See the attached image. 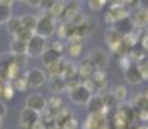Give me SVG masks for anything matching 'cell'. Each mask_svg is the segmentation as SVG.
<instances>
[{
	"instance_id": "1",
	"label": "cell",
	"mask_w": 148,
	"mask_h": 129,
	"mask_svg": "<svg viewBox=\"0 0 148 129\" xmlns=\"http://www.w3.org/2000/svg\"><path fill=\"white\" fill-rule=\"evenodd\" d=\"M54 31H56V22H54V18L49 13L38 18V23H36L35 31H34L36 35L47 39L53 35Z\"/></svg>"
},
{
	"instance_id": "2",
	"label": "cell",
	"mask_w": 148,
	"mask_h": 129,
	"mask_svg": "<svg viewBox=\"0 0 148 129\" xmlns=\"http://www.w3.org/2000/svg\"><path fill=\"white\" fill-rule=\"evenodd\" d=\"M45 50V39L34 34V36L27 41L26 54L28 57H40Z\"/></svg>"
},
{
	"instance_id": "3",
	"label": "cell",
	"mask_w": 148,
	"mask_h": 129,
	"mask_svg": "<svg viewBox=\"0 0 148 129\" xmlns=\"http://www.w3.org/2000/svg\"><path fill=\"white\" fill-rule=\"evenodd\" d=\"M92 65L94 66L95 70H99V68H104L108 63V57H107V53L104 52L103 49L101 48H97V49H93L90 50L89 53V57H88Z\"/></svg>"
},
{
	"instance_id": "4",
	"label": "cell",
	"mask_w": 148,
	"mask_h": 129,
	"mask_svg": "<svg viewBox=\"0 0 148 129\" xmlns=\"http://www.w3.org/2000/svg\"><path fill=\"white\" fill-rule=\"evenodd\" d=\"M68 93H70V99L73 103H76V105H86L88 101L90 99V97H92V94H93L85 87H82L81 84L79 85V87H76L75 89L68 92Z\"/></svg>"
},
{
	"instance_id": "5",
	"label": "cell",
	"mask_w": 148,
	"mask_h": 129,
	"mask_svg": "<svg viewBox=\"0 0 148 129\" xmlns=\"http://www.w3.org/2000/svg\"><path fill=\"white\" fill-rule=\"evenodd\" d=\"M38 120H40V112L32 108L25 107L21 112V127L22 129H31Z\"/></svg>"
},
{
	"instance_id": "6",
	"label": "cell",
	"mask_w": 148,
	"mask_h": 129,
	"mask_svg": "<svg viewBox=\"0 0 148 129\" xmlns=\"http://www.w3.org/2000/svg\"><path fill=\"white\" fill-rule=\"evenodd\" d=\"M106 127V115L101 112H90L85 120L84 129H102Z\"/></svg>"
},
{
	"instance_id": "7",
	"label": "cell",
	"mask_w": 148,
	"mask_h": 129,
	"mask_svg": "<svg viewBox=\"0 0 148 129\" xmlns=\"http://www.w3.org/2000/svg\"><path fill=\"white\" fill-rule=\"evenodd\" d=\"M26 80L28 87H41L45 83V72L40 68H31L26 74Z\"/></svg>"
},
{
	"instance_id": "8",
	"label": "cell",
	"mask_w": 148,
	"mask_h": 129,
	"mask_svg": "<svg viewBox=\"0 0 148 129\" xmlns=\"http://www.w3.org/2000/svg\"><path fill=\"white\" fill-rule=\"evenodd\" d=\"M45 106H47V99L40 93L30 94L26 99V107L32 108V110L38 111V112H41L45 108Z\"/></svg>"
},
{
	"instance_id": "9",
	"label": "cell",
	"mask_w": 148,
	"mask_h": 129,
	"mask_svg": "<svg viewBox=\"0 0 148 129\" xmlns=\"http://www.w3.org/2000/svg\"><path fill=\"white\" fill-rule=\"evenodd\" d=\"M107 12L112 16V18L115 22L129 17V10H127V8L125 7L124 4H121V3H113Z\"/></svg>"
},
{
	"instance_id": "10",
	"label": "cell",
	"mask_w": 148,
	"mask_h": 129,
	"mask_svg": "<svg viewBox=\"0 0 148 129\" xmlns=\"http://www.w3.org/2000/svg\"><path fill=\"white\" fill-rule=\"evenodd\" d=\"M71 117H73L72 114H71V111H68L67 108H63V107L59 108V110L56 111V115H54V120H53L54 127L62 128Z\"/></svg>"
},
{
	"instance_id": "11",
	"label": "cell",
	"mask_w": 148,
	"mask_h": 129,
	"mask_svg": "<svg viewBox=\"0 0 148 129\" xmlns=\"http://www.w3.org/2000/svg\"><path fill=\"white\" fill-rule=\"evenodd\" d=\"M121 40H122V35L115 27L108 28L106 31V34H104V41H106V44L111 48V49H112L115 45H117Z\"/></svg>"
},
{
	"instance_id": "12",
	"label": "cell",
	"mask_w": 148,
	"mask_h": 129,
	"mask_svg": "<svg viewBox=\"0 0 148 129\" xmlns=\"http://www.w3.org/2000/svg\"><path fill=\"white\" fill-rule=\"evenodd\" d=\"M127 56H129V58L132 62L138 63V62H140L142 59L147 58V52L142 45H139V43H138L136 45H134L133 48H130V49L127 50Z\"/></svg>"
},
{
	"instance_id": "13",
	"label": "cell",
	"mask_w": 148,
	"mask_h": 129,
	"mask_svg": "<svg viewBox=\"0 0 148 129\" xmlns=\"http://www.w3.org/2000/svg\"><path fill=\"white\" fill-rule=\"evenodd\" d=\"M132 21L134 23V27H144L148 25V9L147 8H140L134 13L132 17Z\"/></svg>"
},
{
	"instance_id": "14",
	"label": "cell",
	"mask_w": 148,
	"mask_h": 129,
	"mask_svg": "<svg viewBox=\"0 0 148 129\" xmlns=\"http://www.w3.org/2000/svg\"><path fill=\"white\" fill-rule=\"evenodd\" d=\"M64 87H66V80L62 76H52L49 80V88L50 92L54 94H59L64 92Z\"/></svg>"
},
{
	"instance_id": "15",
	"label": "cell",
	"mask_w": 148,
	"mask_h": 129,
	"mask_svg": "<svg viewBox=\"0 0 148 129\" xmlns=\"http://www.w3.org/2000/svg\"><path fill=\"white\" fill-rule=\"evenodd\" d=\"M86 106L90 112H102V110L104 108V103H103V99H102V96L101 94H95V96L92 94V97H90V99L88 101Z\"/></svg>"
},
{
	"instance_id": "16",
	"label": "cell",
	"mask_w": 148,
	"mask_h": 129,
	"mask_svg": "<svg viewBox=\"0 0 148 129\" xmlns=\"http://www.w3.org/2000/svg\"><path fill=\"white\" fill-rule=\"evenodd\" d=\"M93 72H94V66L89 59H84L77 67V75L80 79H86V77H92Z\"/></svg>"
},
{
	"instance_id": "17",
	"label": "cell",
	"mask_w": 148,
	"mask_h": 129,
	"mask_svg": "<svg viewBox=\"0 0 148 129\" xmlns=\"http://www.w3.org/2000/svg\"><path fill=\"white\" fill-rule=\"evenodd\" d=\"M125 77H126V80L130 84H134V85L143 81V79H142V76H140V72H139L136 66H130V67H127L126 70H125Z\"/></svg>"
},
{
	"instance_id": "18",
	"label": "cell",
	"mask_w": 148,
	"mask_h": 129,
	"mask_svg": "<svg viewBox=\"0 0 148 129\" xmlns=\"http://www.w3.org/2000/svg\"><path fill=\"white\" fill-rule=\"evenodd\" d=\"M75 28H76L75 25H72L71 22L64 21L63 23L59 25L58 30H57V34H58V36L61 39H67L68 36L72 35V34L75 32Z\"/></svg>"
},
{
	"instance_id": "19",
	"label": "cell",
	"mask_w": 148,
	"mask_h": 129,
	"mask_svg": "<svg viewBox=\"0 0 148 129\" xmlns=\"http://www.w3.org/2000/svg\"><path fill=\"white\" fill-rule=\"evenodd\" d=\"M79 10H80V8H79L77 3H76V1H71L70 4L64 5V10H63L62 17L64 18V21L71 22V19L76 16V13H77Z\"/></svg>"
},
{
	"instance_id": "20",
	"label": "cell",
	"mask_w": 148,
	"mask_h": 129,
	"mask_svg": "<svg viewBox=\"0 0 148 129\" xmlns=\"http://www.w3.org/2000/svg\"><path fill=\"white\" fill-rule=\"evenodd\" d=\"M77 75V66L72 61H64L63 63V71H62V77L64 80L68 77H73Z\"/></svg>"
},
{
	"instance_id": "21",
	"label": "cell",
	"mask_w": 148,
	"mask_h": 129,
	"mask_svg": "<svg viewBox=\"0 0 148 129\" xmlns=\"http://www.w3.org/2000/svg\"><path fill=\"white\" fill-rule=\"evenodd\" d=\"M22 27V23H21V18L19 17H9L7 21V30L9 34L12 35H16Z\"/></svg>"
},
{
	"instance_id": "22",
	"label": "cell",
	"mask_w": 148,
	"mask_h": 129,
	"mask_svg": "<svg viewBox=\"0 0 148 129\" xmlns=\"http://www.w3.org/2000/svg\"><path fill=\"white\" fill-rule=\"evenodd\" d=\"M62 54H59L58 52H56L54 49H52V48H49L48 50H44V53L41 54L42 57V62H44V65H50L53 63V62L58 61L59 58H61Z\"/></svg>"
},
{
	"instance_id": "23",
	"label": "cell",
	"mask_w": 148,
	"mask_h": 129,
	"mask_svg": "<svg viewBox=\"0 0 148 129\" xmlns=\"http://www.w3.org/2000/svg\"><path fill=\"white\" fill-rule=\"evenodd\" d=\"M21 18V23H22V27L25 28H28L31 31H35V27H36V23H38V18H36L34 14H23Z\"/></svg>"
},
{
	"instance_id": "24",
	"label": "cell",
	"mask_w": 148,
	"mask_h": 129,
	"mask_svg": "<svg viewBox=\"0 0 148 129\" xmlns=\"http://www.w3.org/2000/svg\"><path fill=\"white\" fill-rule=\"evenodd\" d=\"M63 63L64 61L62 58H59L58 61L53 62V63L48 65V71H49L50 76H62V71H63Z\"/></svg>"
},
{
	"instance_id": "25",
	"label": "cell",
	"mask_w": 148,
	"mask_h": 129,
	"mask_svg": "<svg viewBox=\"0 0 148 129\" xmlns=\"http://www.w3.org/2000/svg\"><path fill=\"white\" fill-rule=\"evenodd\" d=\"M26 49H27V43H23L18 39H14L10 43L12 54H26Z\"/></svg>"
},
{
	"instance_id": "26",
	"label": "cell",
	"mask_w": 148,
	"mask_h": 129,
	"mask_svg": "<svg viewBox=\"0 0 148 129\" xmlns=\"http://www.w3.org/2000/svg\"><path fill=\"white\" fill-rule=\"evenodd\" d=\"M63 10H64V3L54 1V4L50 7V9L48 10V13H49L54 19H56V18H59V17H62V14H63Z\"/></svg>"
},
{
	"instance_id": "27",
	"label": "cell",
	"mask_w": 148,
	"mask_h": 129,
	"mask_svg": "<svg viewBox=\"0 0 148 129\" xmlns=\"http://www.w3.org/2000/svg\"><path fill=\"white\" fill-rule=\"evenodd\" d=\"M67 52L71 57L76 58V57H80L82 53V45L81 43H68V48Z\"/></svg>"
},
{
	"instance_id": "28",
	"label": "cell",
	"mask_w": 148,
	"mask_h": 129,
	"mask_svg": "<svg viewBox=\"0 0 148 129\" xmlns=\"http://www.w3.org/2000/svg\"><path fill=\"white\" fill-rule=\"evenodd\" d=\"M122 43L126 45L127 49H130V48H133L134 45L138 44V38H136L134 32L125 34V35H122Z\"/></svg>"
},
{
	"instance_id": "29",
	"label": "cell",
	"mask_w": 148,
	"mask_h": 129,
	"mask_svg": "<svg viewBox=\"0 0 148 129\" xmlns=\"http://www.w3.org/2000/svg\"><path fill=\"white\" fill-rule=\"evenodd\" d=\"M34 31H31V30H28V28H25V27H21V30L18 31V32L16 34V39H18V40H21V41H23V43H27L28 40H30L31 38L34 36Z\"/></svg>"
},
{
	"instance_id": "30",
	"label": "cell",
	"mask_w": 148,
	"mask_h": 129,
	"mask_svg": "<svg viewBox=\"0 0 148 129\" xmlns=\"http://www.w3.org/2000/svg\"><path fill=\"white\" fill-rule=\"evenodd\" d=\"M19 72H21V67H18L16 63H10L9 66H8V68L5 70V75H7V77L9 80H14L16 77L19 76Z\"/></svg>"
},
{
	"instance_id": "31",
	"label": "cell",
	"mask_w": 148,
	"mask_h": 129,
	"mask_svg": "<svg viewBox=\"0 0 148 129\" xmlns=\"http://www.w3.org/2000/svg\"><path fill=\"white\" fill-rule=\"evenodd\" d=\"M47 106L50 107V108H53L54 111H57V110H59V108L63 107V99H62L61 97L53 96L47 101Z\"/></svg>"
},
{
	"instance_id": "32",
	"label": "cell",
	"mask_w": 148,
	"mask_h": 129,
	"mask_svg": "<svg viewBox=\"0 0 148 129\" xmlns=\"http://www.w3.org/2000/svg\"><path fill=\"white\" fill-rule=\"evenodd\" d=\"M134 105L136 110H146V108H148V98L146 97V94L136 96L134 99Z\"/></svg>"
},
{
	"instance_id": "33",
	"label": "cell",
	"mask_w": 148,
	"mask_h": 129,
	"mask_svg": "<svg viewBox=\"0 0 148 129\" xmlns=\"http://www.w3.org/2000/svg\"><path fill=\"white\" fill-rule=\"evenodd\" d=\"M112 94L116 98V101H125V98H126V96H127V90L124 85H117V87H115Z\"/></svg>"
},
{
	"instance_id": "34",
	"label": "cell",
	"mask_w": 148,
	"mask_h": 129,
	"mask_svg": "<svg viewBox=\"0 0 148 129\" xmlns=\"http://www.w3.org/2000/svg\"><path fill=\"white\" fill-rule=\"evenodd\" d=\"M10 12H12V9L9 5L0 3V23H4L8 21V18L10 17Z\"/></svg>"
},
{
	"instance_id": "35",
	"label": "cell",
	"mask_w": 148,
	"mask_h": 129,
	"mask_svg": "<svg viewBox=\"0 0 148 129\" xmlns=\"http://www.w3.org/2000/svg\"><path fill=\"white\" fill-rule=\"evenodd\" d=\"M80 84H81V79H80L79 75H76L73 77H68V79H66V87H64V90L71 92L72 89H75L76 87H79Z\"/></svg>"
},
{
	"instance_id": "36",
	"label": "cell",
	"mask_w": 148,
	"mask_h": 129,
	"mask_svg": "<svg viewBox=\"0 0 148 129\" xmlns=\"http://www.w3.org/2000/svg\"><path fill=\"white\" fill-rule=\"evenodd\" d=\"M13 59H14V54H12V53L1 54V56H0V68L5 71L8 68V66L10 63H13Z\"/></svg>"
},
{
	"instance_id": "37",
	"label": "cell",
	"mask_w": 148,
	"mask_h": 129,
	"mask_svg": "<svg viewBox=\"0 0 148 129\" xmlns=\"http://www.w3.org/2000/svg\"><path fill=\"white\" fill-rule=\"evenodd\" d=\"M136 67H138L139 72H140V76L143 80H148V59L144 58L142 59L140 62L136 63Z\"/></svg>"
},
{
	"instance_id": "38",
	"label": "cell",
	"mask_w": 148,
	"mask_h": 129,
	"mask_svg": "<svg viewBox=\"0 0 148 129\" xmlns=\"http://www.w3.org/2000/svg\"><path fill=\"white\" fill-rule=\"evenodd\" d=\"M13 81H14V83H13L14 89H17V90H19V92H23V90H26L27 88H28V84H27L26 77L18 76V77H16Z\"/></svg>"
},
{
	"instance_id": "39",
	"label": "cell",
	"mask_w": 148,
	"mask_h": 129,
	"mask_svg": "<svg viewBox=\"0 0 148 129\" xmlns=\"http://www.w3.org/2000/svg\"><path fill=\"white\" fill-rule=\"evenodd\" d=\"M14 90H16V89H14V87H13L12 83H5V84L1 87V94L7 99H12L13 98Z\"/></svg>"
},
{
	"instance_id": "40",
	"label": "cell",
	"mask_w": 148,
	"mask_h": 129,
	"mask_svg": "<svg viewBox=\"0 0 148 129\" xmlns=\"http://www.w3.org/2000/svg\"><path fill=\"white\" fill-rule=\"evenodd\" d=\"M101 96H102V99H103L104 107H107V108H111L113 106V103L116 102V98L113 97L112 93H110V92H106V93L101 94Z\"/></svg>"
},
{
	"instance_id": "41",
	"label": "cell",
	"mask_w": 148,
	"mask_h": 129,
	"mask_svg": "<svg viewBox=\"0 0 148 129\" xmlns=\"http://www.w3.org/2000/svg\"><path fill=\"white\" fill-rule=\"evenodd\" d=\"M93 77L92 79L94 80L95 84H98V83H102V81H106V72H104L103 68H99V70H95L94 72H93Z\"/></svg>"
},
{
	"instance_id": "42",
	"label": "cell",
	"mask_w": 148,
	"mask_h": 129,
	"mask_svg": "<svg viewBox=\"0 0 148 129\" xmlns=\"http://www.w3.org/2000/svg\"><path fill=\"white\" fill-rule=\"evenodd\" d=\"M88 4H89L90 10H93V12H98V10H101L102 7L104 5V1L103 0H89Z\"/></svg>"
},
{
	"instance_id": "43",
	"label": "cell",
	"mask_w": 148,
	"mask_h": 129,
	"mask_svg": "<svg viewBox=\"0 0 148 129\" xmlns=\"http://www.w3.org/2000/svg\"><path fill=\"white\" fill-rule=\"evenodd\" d=\"M81 85L86 88V89L89 90L90 93H93V92L95 90V83H94V80H93L92 77H86V79H82Z\"/></svg>"
},
{
	"instance_id": "44",
	"label": "cell",
	"mask_w": 148,
	"mask_h": 129,
	"mask_svg": "<svg viewBox=\"0 0 148 129\" xmlns=\"http://www.w3.org/2000/svg\"><path fill=\"white\" fill-rule=\"evenodd\" d=\"M119 65H120V67L124 71L126 70L127 67H130V66H132V61H130L129 56H127V54H125V56H121L120 58H119Z\"/></svg>"
},
{
	"instance_id": "45",
	"label": "cell",
	"mask_w": 148,
	"mask_h": 129,
	"mask_svg": "<svg viewBox=\"0 0 148 129\" xmlns=\"http://www.w3.org/2000/svg\"><path fill=\"white\" fill-rule=\"evenodd\" d=\"M26 56H27V54H14L13 62L18 66V67L22 68L25 65H26Z\"/></svg>"
},
{
	"instance_id": "46",
	"label": "cell",
	"mask_w": 148,
	"mask_h": 129,
	"mask_svg": "<svg viewBox=\"0 0 148 129\" xmlns=\"http://www.w3.org/2000/svg\"><path fill=\"white\" fill-rule=\"evenodd\" d=\"M82 38H84V36L80 35V34H79L77 31H76V28H75V32H73L72 35L68 36L67 40H68V43H81Z\"/></svg>"
},
{
	"instance_id": "47",
	"label": "cell",
	"mask_w": 148,
	"mask_h": 129,
	"mask_svg": "<svg viewBox=\"0 0 148 129\" xmlns=\"http://www.w3.org/2000/svg\"><path fill=\"white\" fill-rule=\"evenodd\" d=\"M77 125H79L77 120L73 119V117H71V119L68 120L66 124L62 127V129H77Z\"/></svg>"
},
{
	"instance_id": "48",
	"label": "cell",
	"mask_w": 148,
	"mask_h": 129,
	"mask_svg": "<svg viewBox=\"0 0 148 129\" xmlns=\"http://www.w3.org/2000/svg\"><path fill=\"white\" fill-rule=\"evenodd\" d=\"M54 1H56V0H41L40 4H39V7H40L42 10H47L48 12V10L50 9V7L54 4Z\"/></svg>"
},
{
	"instance_id": "49",
	"label": "cell",
	"mask_w": 148,
	"mask_h": 129,
	"mask_svg": "<svg viewBox=\"0 0 148 129\" xmlns=\"http://www.w3.org/2000/svg\"><path fill=\"white\" fill-rule=\"evenodd\" d=\"M50 48H52V49H54L56 52H58L59 54H62V53H63V52H64V45L62 44L61 41H54Z\"/></svg>"
},
{
	"instance_id": "50",
	"label": "cell",
	"mask_w": 148,
	"mask_h": 129,
	"mask_svg": "<svg viewBox=\"0 0 148 129\" xmlns=\"http://www.w3.org/2000/svg\"><path fill=\"white\" fill-rule=\"evenodd\" d=\"M31 129H49V128H48V125L40 119V120H38V121H36L32 127H31Z\"/></svg>"
},
{
	"instance_id": "51",
	"label": "cell",
	"mask_w": 148,
	"mask_h": 129,
	"mask_svg": "<svg viewBox=\"0 0 148 129\" xmlns=\"http://www.w3.org/2000/svg\"><path fill=\"white\" fill-rule=\"evenodd\" d=\"M5 114H7V105L0 101V117H3Z\"/></svg>"
},
{
	"instance_id": "52",
	"label": "cell",
	"mask_w": 148,
	"mask_h": 129,
	"mask_svg": "<svg viewBox=\"0 0 148 129\" xmlns=\"http://www.w3.org/2000/svg\"><path fill=\"white\" fill-rule=\"evenodd\" d=\"M40 1L41 0H26V3L30 7H32V8H38L39 7V4H40Z\"/></svg>"
},
{
	"instance_id": "53",
	"label": "cell",
	"mask_w": 148,
	"mask_h": 129,
	"mask_svg": "<svg viewBox=\"0 0 148 129\" xmlns=\"http://www.w3.org/2000/svg\"><path fill=\"white\" fill-rule=\"evenodd\" d=\"M139 44H140L142 47H143L144 49H146V52H148V38H146V39L143 40V41H140V43H139Z\"/></svg>"
},
{
	"instance_id": "54",
	"label": "cell",
	"mask_w": 148,
	"mask_h": 129,
	"mask_svg": "<svg viewBox=\"0 0 148 129\" xmlns=\"http://www.w3.org/2000/svg\"><path fill=\"white\" fill-rule=\"evenodd\" d=\"M136 129H148V125H146V124L139 125V127H136Z\"/></svg>"
},
{
	"instance_id": "55",
	"label": "cell",
	"mask_w": 148,
	"mask_h": 129,
	"mask_svg": "<svg viewBox=\"0 0 148 129\" xmlns=\"http://www.w3.org/2000/svg\"><path fill=\"white\" fill-rule=\"evenodd\" d=\"M56 1H59V3H64L66 0H56Z\"/></svg>"
},
{
	"instance_id": "56",
	"label": "cell",
	"mask_w": 148,
	"mask_h": 129,
	"mask_svg": "<svg viewBox=\"0 0 148 129\" xmlns=\"http://www.w3.org/2000/svg\"><path fill=\"white\" fill-rule=\"evenodd\" d=\"M144 94H146V97H147V98H148V89L146 90V93H144Z\"/></svg>"
},
{
	"instance_id": "57",
	"label": "cell",
	"mask_w": 148,
	"mask_h": 129,
	"mask_svg": "<svg viewBox=\"0 0 148 129\" xmlns=\"http://www.w3.org/2000/svg\"><path fill=\"white\" fill-rule=\"evenodd\" d=\"M49 129H62V128H57V127H54V128H49Z\"/></svg>"
},
{
	"instance_id": "58",
	"label": "cell",
	"mask_w": 148,
	"mask_h": 129,
	"mask_svg": "<svg viewBox=\"0 0 148 129\" xmlns=\"http://www.w3.org/2000/svg\"><path fill=\"white\" fill-rule=\"evenodd\" d=\"M120 129H130L129 127H125V128H120Z\"/></svg>"
},
{
	"instance_id": "59",
	"label": "cell",
	"mask_w": 148,
	"mask_h": 129,
	"mask_svg": "<svg viewBox=\"0 0 148 129\" xmlns=\"http://www.w3.org/2000/svg\"><path fill=\"white\" fill-rule=\"evenodd\" d=\"M0 127H1V117H0Z\"/></svg>"
},
{
	"instance_id": "60",
	"label": "cell",
	"mask_w": 148,
	"mask_h": 129,
	"mask_svg": "<svg viewBox=\"0 0 148 129\" xmlns=\"http://www.w3.org/2000/svg\"><path fill=\"white\" fill-rule=\"evenodd\" d=\"M17 1H26V0H17Z\"/></svg>"
},
{
	"instance_id": "61",
	"label": "cell",
	"mask_w": 148,
	"mask_h": 129,
	"mask_svg": "<svg viewBox=\"0 0 148 129\" xmlns=\"http://www.w3.org/2000/svg\"><path fill=\"white\" fill-rule=\"evenodd\" d=\"M102 129H108V128H106V127H103V128H102Z\"/></svg>"
},
{
	"instance_id": "62",
	"label": "cell",
	"mask_w": 148,
	"mask_h": 129,
	"mask_svg": "<svg viewBox=\"0 0 148 129\" xmlns=\"http://www.w3.org/2000/svg\"><path fill=\"white\" fill-rule=\"evenodd\" d=\"M0 1H1V0H0Z\"/></svg>"
}]
</instances>
